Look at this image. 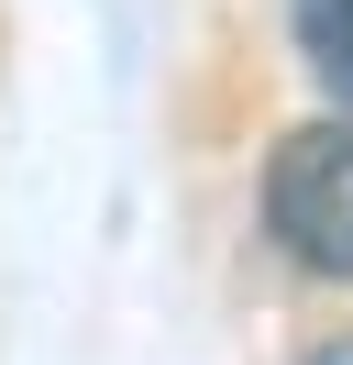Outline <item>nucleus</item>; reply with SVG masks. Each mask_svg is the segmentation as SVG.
<instances>
[{"label": "nucleus", "mask_w": 353, "mask_h": 365, "mask_svg": "<svg viewBox=\"0 0 353 365\" xmlns=\"http://www.w3.org/2000/svg\"><path fill=\"white\" fill-rule=\"evenodd\" d=\"M265 222L298 266L353 277V122H309L265 166Z\"/></svg>", "instance_id": "obj_1"}, {"label": "nucleus", "mask_w": 353, "mask_h": 365, "mask_svg": "<svg viewBox=\"0 0 353 365\" xmlns=\"http://www.w3.org/2000/svg\"><path fill=\"white\" fill-rule=\"evenodd\" d=\"M287 23H298V56H309V78L353 100V0H287Z\"/></svg>", "instance_id": "obj_2"}, {"label": "nucleus", "mask_w": 353, "mask_h": 365, "mask_svg": "<svg viewBox=\"0 0 353 365\" xmlns=\"http://www.w3.org/2000/svg\"><path fill=\"white\" fill-rule=\"evenodd\" d=\"M309 365H353V343H320V354H309Z\"/></svg>", "instance_id": "obj_3"}]
</instances>
